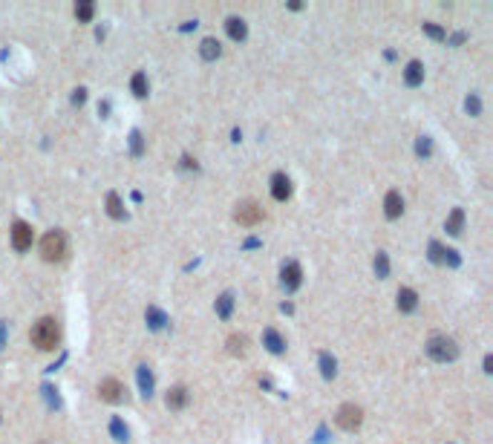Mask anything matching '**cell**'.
Segmentation results:
<instances>
[{
  "mask_svg": "<svg viewBox=\"0 0 493 444\" xmlns=\"http://www.w3.org/2000/svg\"><path fill=\"white\" fill-rule=\"evenodd\" d=\"M61 340V329H58V321L55 318H41L32 329V343L41 349V352H49L55 349Z\"/></svg>",
  "mask_w": 493,
  "mask_h": 444,
  "instance_id": "cell-1",
  "label": "cell"
},
{
  "mask_svg": "<svg viewBox=\"0 0 493 444\" xmlns=\"http://www.w3.org/2000/svg\"><path fill=\"white\" fill-rule=\"evenodd\" d=\"M41 257L46 263H58L66 257V237L61 231H49L44 240H41Z\"/></svg>",
  "mask_w": 493,
  "mask_h": 444,
  "instance_id": "cell-2",
  "label": "cell"
},
{
  "mask_svg": "<svg viewBox=\"0 0 493 444\" xmlns=\"http://www.w3.org/2000/svg\"><path fill=\"white\" fill-rule=\"evenodd\" d=\"M337 427L340 430H358L361 427V421H364V413H361V407H355V404H343L340 410H337Z\"/></svg>",
  "mask_w": 493,
  "mask_h": 444,
  "instance_id": "cell-3",
  "label": "cell"
},
{
  "mask_svg": "<svg viewBox=\"0 0 493 444\" xmlns=\"http://www.w3.org/2000/svg\"><path fill=\"white\" fill-rule=\"evenodd\" d=\"M234 219L240 222V226H257V222L263 219V208H260L257 202L245 199V202H240V205H237V211H234Z\"/></svg>",
  "mask_w": 493,
  "mask_h": 444,
  "instance_id": "cell-4",
  "label": "cell"
},
{
  "mask_svg": "<svg viewBox=\"0 0 493 444\" xmlns=\"http://www.w3.org/2000/svg\"><path fill=\"white\" fill-rule=\"evenodd\" d=\"M427 352L436 360H450V358H456V343L450 338H433L430 346H427Z\"/></svg>",
  "mask_w": 493,
  "mask_h": 444,
  "instance_id": "cell-5",
  "label": "cell"
},
{
  "mask_svg": "<svg viewBox=\"0 0 493 444\" xmlns=\"http://www.w3.org/2000/svg\"><path fill=\"white\" fill-rule=\"evenodd\" d=\"M98 395H101L104 401H113V404H116V401L124 398V387H121L116 378H104V381L98 384Z\"/></svg>",
  "mask_w": 493,
  "mask_h": 444,
  "instance_id": "cell-6",
  "label": "cell"
},
{
  "mask_svg": "<svg viewBox=\"0 0 493 444\" xmlns=\"http://www.w3.org/2000/svg\"><path fill=\"white\" fill-rule=\"evenodd\" d=\"M12 243L18 251H26L32 246V228L26 226V222H15V228H12Z\"/></svg>",
  "mask_w": 493,
  "mask_h": 444,
  "instance_id": "cell-7",
  "label": "cell"
},
{
  "mask_svg": "<svg viewBox=\"0 0 493 444\" xmlns=\"http://www.w3.org/2000/svg\"><path fill=\"white\" fill-rule=\"evenodd\" d=\"M271 193H274V199H286L289 193H292V188H289V179L283 176V173H277L274 179H271Z\"/></svg>",
  "mask_w": 493,
  "mask_h": 444,
  "instance_id": "cell-8",
  "label": "cell"
},
{
  "mask_svg": "<svg viewBox=\"0 0 493 444\" xmlns=\"http://www.w3.org/2000/svg\"><path fill=\"white\" fill-rule=\"evenodd\" d=\"M401 211H404L401 193H398V191H390V193H387V216L395 219V216H401Z\"/></svg>",
  "mask_w": 493,
  "mask_h": 444,
  "instance_id": "cell-9",
  "label": "cell"
},
{
  "mask_svg": "<svg viewBox=\"0 0 493 444\" xmlns=\"http://www.w3.org/2000/svg\"><path fill=\"white\" fill-rule=\"evenodd\" d=\"M283 283H286L289 288H298V286H300V266H298V263H289V266L283 268Z\"/></svg>",
  "mask_w": 493,
  "mask_h": 444,
  "instance_id": "cell-10",
  "label": "cell"
},
{
  "mask_svg": "<svg viewBox=\"0 0 493 444\" xmlns=\"http://www.w3.org/2000/svg\"><path fill=\"white\" fill-rule=\"evenodd\" d=\"M185 404H188V390H185V387H173V390L168 393V407L179 410V407H185Z\"/></svg>",
  "mask_w": 493,
  "mask_h": 444,
  "instance_id": "cell-11",
  "label": "cell"
},
{
  "mask_svg": "<svg viewBox=\"0 0 493 444\" xmlns=\"http://www.w3.org/2000/svg\"><path fill=\"white\" fill-rule=\"evenodd\" d=\"M398 309H404V312L415 309V291L412 288H401L398 291Z\"/></svg>",
  "mask_w": 493,
  "mask_h": 444,
  "instance_id": "cell-12",
  "label": "cell"
},
{
  "mask_svg": "<svg viewBox=\"0 0 493 444\" xmlns=\"http://www.w3.org/2000/svg\"><path fill=\"white\" fill-rule=\"evenodd\" d=\"M228 35H231L234 41L245 38V24H243L240 18H231V21H228Z\"/></svg>",
  "mask_w": 493,
  "mask_h": 444,
  "instance_id": "cell-13",
  "label": "cell"
},
{
  "mask_svg": "<svg viewBox=\"0 0 493 444\" xmlns=\"http://www.w3.org/2000/svg\"><path fill=\"white\" fill-rule=\"evenodd\" d=\"M202 55H205V58H217V55H220V44L208 38V41L202 44Z\"/></svg>",
  "mask_w": 493,
  "mask_h": 444,
  "instance_id": "cell-14",
  "label": "cell"
},
{
  "mask_svg": "<svg viewBox=\"0 0 493 444\" xmlns=\"http://www.w3.org/2000/svg\"><path fill=\"white\" fill-rule=\"evenodd\" d=\"M76 15H78V21H90V18H93V4H81V6H76Z\"/></svg>",
  "mask_w": 493,
  "mask_h": 444,
  "instance_id": "cell-15",
  "label": "cell"
},
{
  "mask_svg": "<svg viewBox=\"0 0 493 444\" xmlns=\"http://www.w3.org/2000/svg\"><path fill=\"white\" fill-rule=\"evenodd\" d=\"M133 90H136V96H145V93H148V81H145V76H136V79H133Z\"/></svg>",
  "mask_w": 493,
  "mask_h": 444,
  "instance_id": "cell-16",
  "label": "cell"
},
{
  "mask_svg": "<svg viewBox=\"0 0 493 444\" xmlns=\"http://www.w3.org/2000/svg\"><path fill=\"white\" fill-rule=\"evenodd\" d=\"M407 81H410V84H418V81H421V66H418V64H410V72H407Z\"/></svg>",
  "mask_w": 493,
  "mask_h": 444,
  "instance_id": "cell-17",
  "label": "cell"
},
{
  "mask_svg": "<svg viewBox=\"0 0 493 444\" xmlns=\"http://www.w3.org/2000/svg\"><path fill=\"white\" fill-rule=\"evenodd\" d=\"M447 228H450V234H459V228H462V211H456V213L450 216V222H447Z\"/></svg>",
  "mask_w": 493,
  "mask_h": 444,
  "instance_id": "cell-18",
  "label": "cell"
},
{
  "mask_svg": "<svg viewBox=\"0 0 493 444\" xmlns=\"http://www.w3.org/2000/svg\"><path fill=\"white\" fill-rule=\"evenodd\" d=\"M228 343H231V352H234V355H237V352L243 355V352H245V343H248V340H245V338H231Z\"/></svg>",
  "mask_w": 493,
  "mask_h": 444,
  "instance_id": "cell-19",
  "label": "cell"
},
{
  "mask_svg": "<svg viewBox=\"0 0 493 444\" xmlns=\"http://www.w3.org/2000/svg\"><path fill=\"white\" fill-rule=\"evenodd\" d=\"M110 213H113V216H121V208H118V196H110Z\"/></svg>",
  "mask_w": 493,
  "mask_h": 444,
  "instance_id": "cell-20",
  "label": "cell"
}]
</instances>
